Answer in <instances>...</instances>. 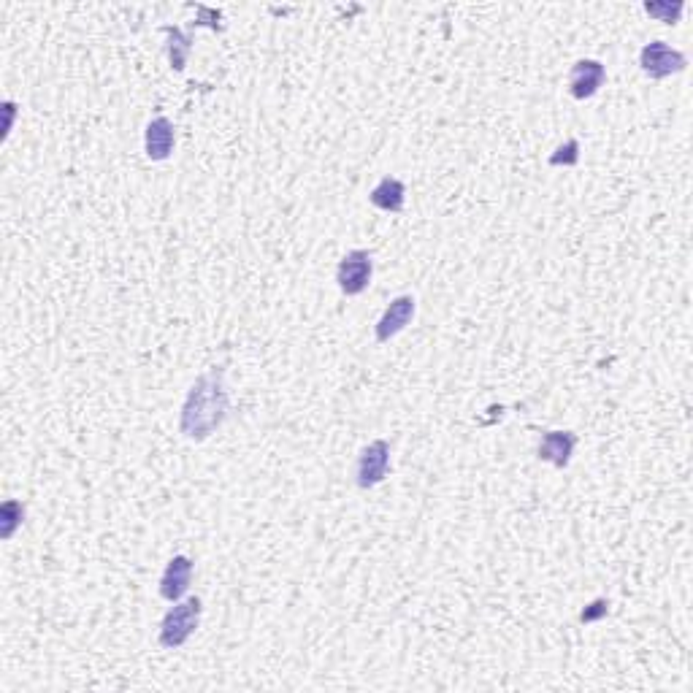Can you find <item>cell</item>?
Wrapping results in <instances>:
<instances>
[{
    "label": "cell",
    "mask_w": 693,
    "mask_h": 693,
    "mask_svg": "<svg viewBox=\"0 0 693 693\" xmlns=\"http://www.w3.org/2000/svg\"><path fill=\"white\" fill-rule=\"evenodd\" d=\"M231 412V396L225 388V371L220 366L204 371L187 390L179 409V434L187 442H206L217 434Z\"/></svg>",
    "instance_id": "cell-1"
},
{
    "label": "cell",
    "mask_w": 693,
    "mask_h": 693,
    "mask_svg": "<svg viewBox=\"0 0 693 693\" xmlns=\"http://www.w3.org/2000/svg\"><path fill=\"white\" fill-rule=\"evenodd\" d=\"M204 615V601L198 596H185L182 601H174V607L163 615L158 629V645L163 650H179L190 642Z\"/></svg>",
    "instance_id": "cell-2"
},
{
    "label": "cell",
    "mask_w": 693,
    "mask_h": 693,
    "mask_svg": "<svg viewBox=\"0 0 693 693\" xmlns=\"http://www.w3.org/2000/svg\"><path fill=\"white\" fill-rule=\"evenodd\" d=\"M374 279V255L369 250H350L336 266V285L347 298H358L369 290Z\"/></svg>",
    "instance_id": "cell-3"
},
{
    "label": "cell",
    "mask_w": 693,
    "mask_h": 693,
    "mask_svg": "<svg viewBox=\"0 0 693 693\" xmlns=\"http://www.w3.org/2000/svg\"><path fill=\"white\" fill-rule=\"evenodd\" d=\"M639 68L642 74L650 76V79H669V76L683 74L688 68V55L675 49L666 41H650L645 47L639 49Z\"/></svg>",
    "instance_id": "cell-4"
},
{
    "label": "cell",
    "mask_w": 693,
    "mask_h": 693,
    "mask_svg": "<svg viewBox=\"0 0 693 693\" xmlns=\"http://www.w3.org/2000/svg\"><path fill=\"white\" fill-rule=\"evenodd\" d=\"M390 474V442L388 439H371L361 447L355 461V485L361 490H374L388 480Z\"/></svg>",
    "instance_id": "cell-5"
},
{
    "label": "cell",
    "mask_w": 693,
    "mask_h": 693,
    "mask_svg": "<svg viewBox=\"0 0 693 693\" xmlns=\"http://www.w3.org/2000/svg\"><path fill=\"white\" fill-rule=\"evenodd\" d=\"M417 315V301L415 296H396L388 304V309L382 312V317L374 325V342L377 344H388L390 339H396L398 333L407 331V325L415 320Z\"/></svg>",
    "instance_id": "cell-6"
},
{
    "label": "cell",
    "mask_w": 693,
    "mask_h": 693,
    "mask_svg": "<svg viewBox=\"0 0 693 693\" xmlns=\"http://www.w3.org/2000/svg\"><path fill=\"white\" fill-rule=\"evenodd\" d=\"M604 82H607V65L593 57H583L569 71V95L574 101H588L599 93Z\"/></svg>",
    "instance_id": "cell-7"
},
{
    "label": "cell",
    "mask_w": 693,
    "mask_h": 693,
    "mask_svg": "<svg viewBox=\"0 0 693 693\" xmlns=\"http://www.w3.org/2000/svg\"><path fill=\"white\" fill-rule=\"evenodd\" d=\"M193 572L195 561L190 555H174L166 564V569H163V574H160V599L171 601V604L185 599L187 591H190V583H193Z\"/></svg>",
    "instance_id": "cell-8"
},
{
    "label": "cell",
    "mask_w": 693,
    "mask_h": 693,
    "mask_svg": "<svg viewBox=\"0 0 693 693\" xmlns=\"http://www.w3.org/2000/svg\"><path fill=\"white\" fill-rule=\"evenodd\" d=\"M574 447H577L574 431H545L536 444V458L542 463H550L553 469H569Z\"/></svg>",
    "instance_id": "cell-9"
},
{
    "label": "cell",
    "mask_w": 693,
    "mask_h": 693,
    "mask_svg": "<svg viewBox=\"0 0 693 693\" xmlns=\"http://www.w3.org/2000/svg\"><path fill=\"white\" fill-rule=\"evenodd\" d=\"M176 147V128L166 114H158L147 122L144 128V152L152 163H163L171 158Z\"/></svg>",
    "instance_id": "cell-10"
},
{
    "label": "cell",
    "mask_w": 693,
    "mask_h": 693,
    "mask_svg": "<svg viewBox=\"0 0 693 693\" xmlns=\"http://www.w3.org/2000/svg\"><path fill=\"white\" fill-rule=\"evenodd\" d=\"M369 201L379 212L401 214L407 206V185L398 176H382L377 185L371 187Z\"/></svg>",
    "instance_id": "cell-11"
},
{
    "label": "cell",
    "mask_w": 693,
    "mask_h": 693,
    "mask_svg": "<svg viewBox=\"0 0 693 693\" xmlns=\"http://www.w3.org/2000/svg\"><path fill=\"white\" fill-rule=\"evenodd\" d=\"M163 33H166L168 44V63L174 68L176 74H182L187 68V57L193 52V36H187L185 30L176 28V25H163Z\"/></svg>",
    "instance_id": "cell-12"
},
{
    "label": "cell",
    "mask_w": 693,
    "mask_h": 693,
    "mask_svg": "<svg viewBox=\"0 0 693 693\" xmlns=\"http://www.w3.org/2000/svg\"><path fill=\"white\" fill-rule=\"evenodd\" d=\"M25 523V504L19 499H6L0 507V539L11 542Z\"/></svg>",
    "instance_id": "cell-13"
},
{
    "label": "cell",
    "mask_w": 693,
    "mask_h": 693,
    "mask_svg": "<svg viewBox=\"0 0 693 693\" xmlns=\"http://www.w3.org/2000/svg\"><path fill=\"white\" fill-rule=\"evenodd\" d=\"M647 17H653L656 22H664V25H677L683 19L685 0H647L645 6Z\"/></svg>",
    "instance_id": "cell-14"
},
{
    "label": "cell",
    "mask_w": 693,
    "mask_h": 693,
    "mask_svg": "<svg viewBox=\"0 0 693 693\" xmlns=\"http://www.w3.org/2000/svg\"><path fill=\"white\" fill-rule=\"evenodd\" d=\"M580 139H566L564 144H558L555 152L547 158V166L550 168H574L580 166Z\"/></svg>",
    "instance_id": "cell-15"
},
{
    "label": "cell",
    "mask_w": 693,
    "mask_h": 693,
    "mask_svg": "<svg viewBox=\"0 0 693 693\" xmlns=\"http://www.w3.org/2000/svg\"><path fill=\"white\" fill-rule=\"evenodd\" d=\"M610 599L607 596H596L593 601H588L583 610H580V615H577V620L583 623V626H593V623H599V620H604L607 615H610Z\"/></svg>",
    "instance_id": "cell-16"
},
{
    "label": "cell",
    "mask_w": 693,
    "mask_h": 693,
    "mask_svg": "<svg viewBox=\"0 0 693 693\" xmlns=\"http://www.w3.org/2000/svg\"><path fill=\"white\" fill-rule=\"evenodd\" d=\"M195 14H198L195 25H206V28L220 30L222 33V14L220 11L209 9V6H195Z\"/></svg>",
    "instance_id": "cell-17"
},
{
    "label": "cell",
    "mask_w": 693,
    "mask_h": 693,
    "mask_svg": "<svg viewBox=\"0 0 693 693\" xmlns=\"http://www.w3.org/2000/svg\"><path fill=\"white\" fill-rule=\"evenodd\" d=\"M3 114H6V122H3V141L11 136V128H14V117H17V103L6 98L3 101Z\"/></svg>",
    "instance_id": "cell-18"
}]
</instances>
